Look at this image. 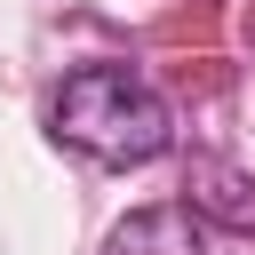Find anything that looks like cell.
<instances>
[{
  "label": "cell",
  "mask_w": 255,
  "mask_h": 255,
  "mask_svg": "<svg viewBox=\"0 0 255 255\" xmlns=\"http://www.w3.org/2000/svg\"><path fill=\"white\" fill-rule=\"evenodd\" d=\"M56 143L104 159V167H143L175 143V120L159 104V88L128 64H80L56 88Z\"/></svg>",
  "instance_id": "cell-1"
},
{
  "label": "cell",
  "mask_w": 255,
  "mask_h": 255,
  "mask_svg": "<svg viewBox=\"0 0 255 255\" xmlns=\"http://www.w3.org/2000/svg\"><path fill=\"white\" fill-rule=\"evenodd\" d=\"M104 255H215V231H207V215L191 199L183 207H143V215H128L112 231Z\"/></svg>",
  "instance_id": "cell-2"
},
{
  "label": "cell",
  "mask_w": 255,
  "mask_h": 255,
  "mask_svg": "<svg viewBox=\"0 0 255 255\" xmlns=\"http://www.w3.org/2000/svg\"><path fill=\"white\" fill-rule=\"evenodd\" d=\"M191 207L199 215H223V223H255V183L231 175V167H215V159H199L191 167Z\"/></svg>",
  "instance_id": "cell-3"
}]
</instances>
